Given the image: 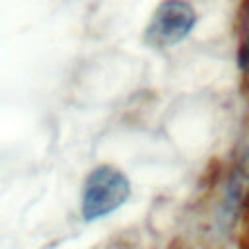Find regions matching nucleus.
I'll list each match as a JSON object with an SVG mask.
<instances>
[{
    "label": "nucleus",
    "instance_id": "obj_1",
    "mask_svg": "<svg viewBox=\"0 0 249 249\" xmlns=\"http://www.w3.org/2000/svg\"><path fill=\"white\" fill-rule=\"evenodd\" d=\"M130 196L126 175L113 165H97L84 181L82 218L86 222L99 220L121 208Z\"/></svg>",
    "mask_w": 249,
    "mask_h": 249
},
{
    "label": "nucleus",
    "instance_id": "obj_2",
    "mask_svg": "<svg viewBox=\"0 0 249 249\" xmlns=\"http://www.w3.org/2000/svg\"><path fill=\"white\" fill-rule=\"evenodd\" d=\"M195 21L196 14L187 0H163L146 25L144 41L154 49L173 47L191 33Z\"/></svg>",
    "mask_w": 249,
    "mask_h": 249
}]
</instances>
